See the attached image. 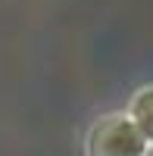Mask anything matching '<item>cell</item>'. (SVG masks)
<instances>
[{"label":"cell","instance_id":"cell-3","mask_svg":"<svg viewBox=\"0 0 153 156\" xmlns=\"http://www.w3.org/2000/svg\"><path fill=\"white\" fill-rule=\"evenodd\" d=\"M144 156H153V144H150V150H147V153H144Z\"/></svg>","mask_w":153,"mask_h":156},{"label":"cell","instance_id":"cell-2","mask_svg":"<svg viewBox=\"0 0 153 156\" xmlns=\"http://www.w3.org/2000/svg\"><path fill=\"white\" fill-rule=\"evenodd\" d=\"M125 112H128V119L144 131V137L153 144V84L137 87L134 94L128 97V106H125Z\"/></svg>","mask_w":153,"mask_h":156},{"label":"cell","instance_id":"cell-1","mask_svg":"<svg viewBox=\"0 0 153 156\" xmlns=\"http://www.w3.org/2000/svg\"><path fill=\"white\" fill-rule=\"evenodd\" d=\"M150 140L128 112H106L91 122L84 134V156H144Z\"/></svg>","mask_w":153,"mask_h":156}]
</instances>
